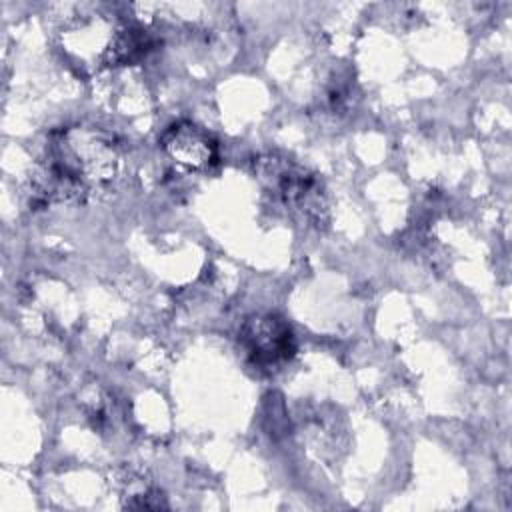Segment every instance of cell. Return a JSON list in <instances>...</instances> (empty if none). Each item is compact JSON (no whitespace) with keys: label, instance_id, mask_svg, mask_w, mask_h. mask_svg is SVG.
<instances>
[{"label":"cell","instance_id":"1","mask_svg":"<svg viewBox=\"0 0 512 512\" xmlns=\"http://www.w3.org/2000/svg\"><path fill=\"white\" fill-rule=\"evenodd\" d=\"M42 162L90 192L116 176L120 168V146L102 128L82 124L66 126L50 134Z\"/></svg>","mask_w":512,"mask_h":512},{"label":"cell","instance_id":"2","mask_svg":"<svg viewBox=\"0 0 512 512\" xmlns=\"http://www.w3.org/2000/svg\"><path fill=\"white\" fill-rule=\"evenodd\" d=\"M254 176L262 188L306 224L324 226L330 218L326 188L318 174L280 152L254 158Z\"/></svg>","mask_w":512,"mask_h":512},{"label":"cell","instance_id":"3","mask_svg":"<svg viewBox=\"0 0 512 512\" xmlns=\"http://www.w3.org/2000/svg\"><path fill=\"white\" fill-rule=\"evenodd\" d=\"M238 342L256 366H276L296 352V340L288 322L276 314H252L244 320Z\"/></svg>","mask_w":512,"mask_h":512},{"label":"cell","instance_id":"4","mask_svg":"<svg viewBox=\"0 0 512 512\" xmlns=\"http://www.w3.org/2000/svg\"><path fill=\"white\" fill-rule=\"evenodd\" d=\"M160 146L166 156L186 170H208L218 158L216 140L190 120L168 126L160 136Z\"/></svg>","mask_w":512,"mask_h":512}]
</instances>
